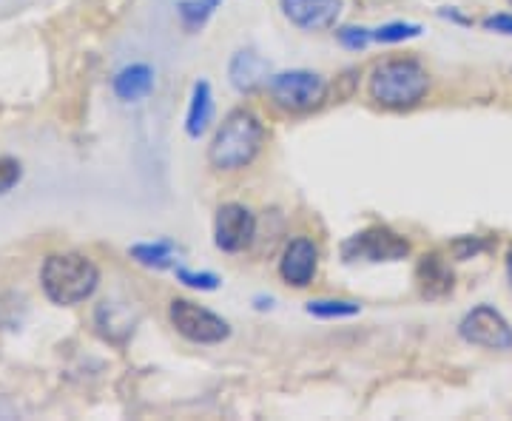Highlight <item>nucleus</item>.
<instances>
[{"instance_id": "1", "label": "nucleus", "mask_w": 512, "mask_h": 421, "mask_svg": "<svg viewBox=\"0 0 512 421\" xmlns=\"http://www.w3.org/2000/svg\"><path fill=\"white\" fill-rule=\"evenodd\" d=\"M265 143V126L254 111L234 109L220 123L208 146V163L217 171H239L259 157Z\"/></svg>"}, {"instance_id": "2", "label": "nucleus", "mask_w": 512, "mask_h": 421, "mask_svg": "<svg viewBox=\"0 0 512 421\" xmlns=\"http://www.w3.org/2000/svg\"><path fill=\"white\" fill-rule=\"evenodd\" d=\"M97 282H100L97 265L86 254H74V251L52 254L40 268L43 293L49 296V302L63 305V308L86 302L97 291Z\"/></svg>"}, {"instance_id": "3", "label": "nucleus", "mask_w": 512, "mask_h": 421, "mask_svg": "<svg viewBox=\"0 0 512 421\" xmlns=\"http://www.w3.org/2000/svg\"><path fill=\"white\" fill-rule=\"evenodd\" d=\"M430 92V74L413 57L384 60L370 74V97L384 109H413Z\"/></svg>"}, {"instance_id": "4", "label": "nucleus", "mask_w": 512, "mask_h": 421, "mask_svg": "<svg viewBox=\"0 0 512 421\" xmlns=\"http://www.w3.org/2000/svg\"><path fill=\"white\" fill-rule=\"evenodd\" d=\"M271 100L282 111L291 114H305V111L319 109L328 97V80L322 74L308 72V69H293V72H279L268 80Z\"/></svg>"}, {"instance_id": "5", "label": "nucleus", "mask_w": 512, "mask_h": 421, "mask_svg": "<svg viewBox=\"0 0 512 421\" xmlns=\"http://www.w3.org/2000/svg\"><path fill=\"white\" fill-rule=\"evenodd\" d=\"M168 319L174 330L194 345H220L231 336V325L222 316L191 299H174L168 305Z\"/></svg>"}, {"instance_id": "6", "label": "nucleus", "mask_w": 512, "mask_h": 421, "mask_svg": "<svg viewBox=\"0 0 512 421\" xmlns=\"http://www.w3.org/2000/svg\"><path fill=\"white\" fill-rule=\"evenodd\" d=\"M407 254H410V242L384 225L367 228L342 245V257L348 262H359V259L362 262H399Z\"/></svg>"}, {"instance_id": "7", "label": "nucleus", "mask_w": 512, "mask_h": 421, "mask_svg": "<svg viewBox=\"0 0 512 421\" xmlns=\"http://www.w3.org/2000/svg\"><path fill=\"white\" fill-rule=\"evenodd\" d=\"M458 336L487 350H512V325L493 305H478L458 325Z\"/></svg>"}, {"instance_id": "8", "label": "nucleus", "mask_w": 512, "mask_h": 421, "mask_svg": "<svg viewBox=\"0 0 512 421\" xmlns=\"http://www.w3.org/2000/svg\"><path fill=\"white\" fill-rule=\"evenodd\" d=\"M256 237V217L251 208L239 202H225L217 208L214 220V245L225 254H239L245 251Z\"/></svg>"}, {"instance_id": "9", "label": "nucleus", "mask_w": 512, "mask_h": 421, "mask_svg": "<svg viewBox=\"0 0 512 421\" xmlns=\"http://www.w3.org/2000/svg\"><path fill=\"white\" fill-rule=\"evenodd\" d=\"M316 268H319V248L313 245V239L308 237H293L285 251H282V259H279V274L282 279L293 285V288H308L316 276Z\"/></svg>"}, {"instance_id": "10", "label": "nucleus", "mask_w": 512, "mask_h": 421, "mask_svg": "<svg viewBox=\"0 0 512 421\" xmlns=\"http://www.w3.org/2000/svg\"><path fill=\"white\" fill-rule=\"evenodd\" d=\"M345 3L342 0H282V12L302 32H325L336 26Z\"/></svg>"}, {"instance_id": "11", "label": "nucleus", "mask_w": 512, "mask_h": 421, "mask_svg": "<svg viewBox=\"0 0 512 421\" xmlns=\"http://www.w3.org/2000/svg\"><path fill=\"white\" fill-rule=\"evenodd\" d=\"M228 77H231V86L242 94H251L262 86H268V80L274 77L271 74V63L262 55H256L251 49H242L237 55L231 57V66H228Z\"/></svg>"}, {"instance_id": "12", "label": "nucleus", "mask_w": 512, "mask_h": 421, "mask_svg": "<svg viewBox=\"0 0 512 421\" xmlns=\"http://www.w3.org/2000/svg\"><path fill=\"white\" fill-rule=\"evenodd\" d=\"M157 86V74L148 63H131V66H123L120 72L114 74L111 80V89L114 94L123 100V103H140L146 100L148 94L154 92Z\"/></svg>"}, {"instance_id": "13", "label": "nucleus", "mask_w": 512, "mask_h": 421, "mask_svg": "<svg viewBox=\"0 0 512 421\" xmlns=\"http://www.w3.org/2000/svg\"><path fill=\"white\" fill-rule=\"evenodd\" d=\"M416 279H419V288L427 299H441V296L453 291V271L439 254H424L421 257L419 268H416Z\"/></svg>"}, {"instance_id": "14", "label": "nucleus", "mask_w": 512, "mask_h": 421, "mask_svg": "<svg viewBox=\"0 0 512 421\" xmlns=\"http://www.w3.org/2000/svg\"><path fill=\"white\" fill-rule=\"evenodd\" d=\"M214 120V94L208 80H197L191 89V103H188V117H185V134L191 140H200Z\"/></svg>"}, {"instance_id": "15", "label": "nucleus", "mask_w": 512, "mask_h": 421, "mask_svg": "<svg viewBox=\"0 0 512 421\" xmlns=\"http://www.w3.org/2000/svg\"><path fill=\"white\" fill-rule=\"evenodd\" d=\"M177 245L171 239H157V242H140V245H131L128 254L134 262H140L143 268H171L174 265V257H177Z\"/></svg>"}, {"instance_id": "16", "label": "nucleus", "mask_w": 512, "mask_h": 421, "mask_svg": "<svg viewBox=\"0 0 512 421\" xmlns=\"http://www.w3.org/2000/svg\"><path fill=\"white\" fill-rule=\"evenodd\" d=\"M220 6L222 0H180L177 3V15L183 20L185 32H200L202 26L214 18V12Z\"/></svg>"}, {"instance_id": "17", "label": "nucleus", "mask_w": 512, "mask_h": 421, "mask_svg": "<svg viewBox=\"0 0 512 421\" xmlns=\"http://www.w3.org/2000/svg\"><path fill=\"white\" fill-rule=\"evenodd\" d=\"M308 313L316 319H350L362 313V305L348 302V299H316V302H308Z\"/></svg>"}, {"instance_id": "18", "label": "nucleus", "mask_w": 512, "mask_h": 421, "mask_svg": "<svg viewBox=\"0 0 512 421\" xmlns=\"http://www.w3.org/2000/svg\"><path fill=\"white\" fill-rule=\"evenodd\" d=\"M424 29L419 23H404V20H396V23H384L379 29H373V40L376 43H404V40H413L419 37Z\"/></svg>"}, {"instance_id": "19", "label": "nucleus", "mask_w": 512, "mask_h": 421, "mask_svg": "<svg viewBox=\"0 0 512 421\" xmlns=\"http://www.w3.org/2000/svg\"><path fill=\"white\" fill-rule=\"evenodd\" d=\"M177 279L188 285V288H194V291H217L220 288V276L217 274H208V271H188V268H177Z\"/></svg>"}, {"instance_id": "20", "label": "nucleus", "mask_w": 512, "mask_h": 421, "mask_svg": "<svg viewBox=\"0 0 512 421\" xmlns=\"http://www.w3.org/2000/svg\"><path fill=\"white\" fill-rule=\"evenodd\" d=\"M336 37H339V43L345 49H350V52H362L367 43L373 40V32L365 29V26H345V29L336 32Z\"/></svg>"}, {"instance_id": "21", "label": "nucleus", "mask_w": 512, "mask_h": 421, "mask_svg": "<svg viewBox=\"0 0 512 421\" xmlns=\"http://www.w3.org/2000/svg\"><path fill=\"white\" fill-rule=\"evenodd\" d=\"M20 177H23V168H20L18 160L0 157V194L12 191V188L20 183Z\"/></svg>"}, {"instance_id": "22", "label": "nucleus", "mask_w": 512, "mask_h": 421, "mask_svg": "<svg viewBox=\"0 0 512 421\" xmlns=\"http://www.w3.org/2000/svg\"><path fill=\"white\" fill-rule=\"evenodd\" d=\"M481 26H484L487 32H495V35L512 37V15H507V12H501V15H490V18H484V20H481Z\"/></svg>"}, {"instance_id": "23", "label": "nucleus", "mask_w": 512, "mask_h": 421, "mask_svg": "<svg viewBox=\"0 0 512 421\" xmlns=\"http://www.w3.org/2000/svg\"><path fill=\"white\" fill-rule=\"evenodd\" d=\"M453 251H456V257L458 259H470V257H476L478 251H484V245L478 242V237H461L453 242Z\"/></svg>"}, {"instance_id": "24", "label": "nucleus", "mask_w": 512, "mask_h": 421, "mask_svg": "<svg viewBox=\"0 0 512 421\" xmlns=\"http://www.w3.org/2000/svg\"><path fill=\"white\" fill-rule=\"evenodd\" d=\"M441 15H447V18H453V20H456V23H470V20H467V18H461L458 12H441Z\"/></svg>"}, {"instance_id": "25", "label": "nucleus", "mask_w": 512, "mask_h": 421, "mask_svg": "<svg viewBox=\"0 0 512 421\" xmlns=\"http://www.w3.org/2000/svg\"><path fill=\"white\" fill-rule=\"evenodd\" d=\"M507 279H510V285H512V251L507 254Z\"/></svg>"}, {"instance_id": "26", "label": "nucleus", "mask_w": 512, "mask_h": 421, "mask_svg": "<svg viewBox=\"0 0 512 421\" xmlns=\"http://www.w3.org/2000/svg\"><path fill=\"white\" fill-rule=\"evenodd\" d=\"M510 6H512V0H510Z\"/></svg>"}]
</instances>
